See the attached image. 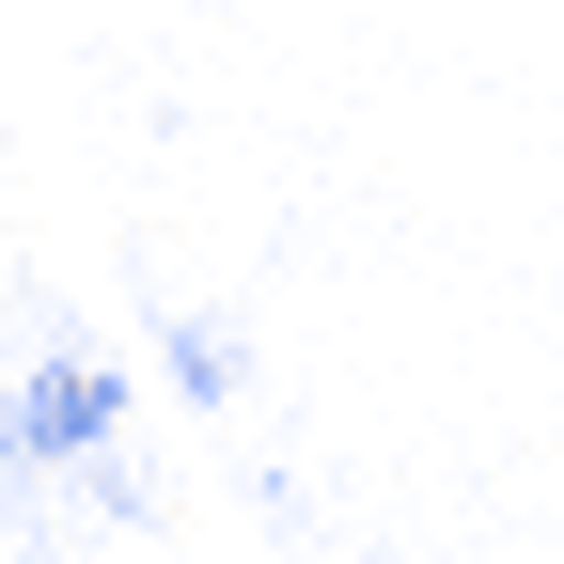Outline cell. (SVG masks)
Segmentation results:
<instances>
[{"label":"cell","mask_w":564,"mask_h":564,"mask_svg":"<svg viewBox=\"0 0 564 564\" xmlns=\"http://www.w3.org/2000/svg\"><path fill=\"white\" fill-rule=\"evenodd\" d=\"M47 518L158 533V470H141V377L110 345H32L0 361V549H32Z\"/></svg>","instance_id":"cell-1"}]
</instances>
